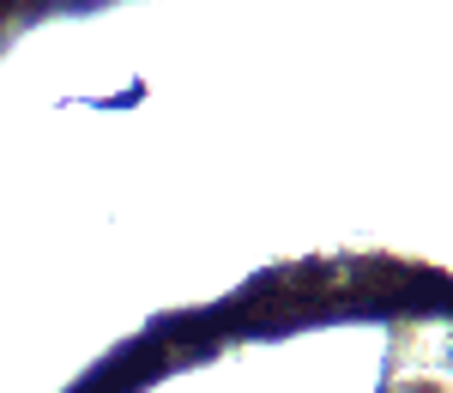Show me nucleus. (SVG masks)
<instances>
[{"label": "nucleus", "instance_id": "nucleus-1", "mask_svg": "<svg viewBox=\"0 0 453 393\" xmlns=\"http://www.w3.org/2000/svg\"><path fill=\"white\" fill-rule=\"evenodd\" d=\"M79 393H453V285L399 266L279 273L151 327Z\"/></svg>", "mask_w": 453, "mask_h": 393}]
</instances>
